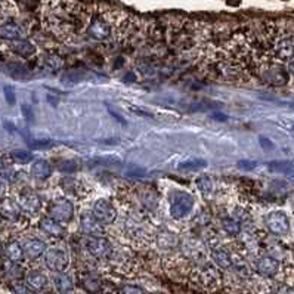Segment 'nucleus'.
<instances>
[{
    "mask_svg": "<svg viewBox=\"0 0 294 294\" xmlns=\"http://www.w3.org/2000/svg\"><path fill=\"white\" fill-rule=\"evenodd\" d=\"M23 250L28 259H37L43 253H46V244L40 240H28V241H26Z\"/></svg>",
    "mask_w": 294,
    "mask_h": 294,
    "instance_id": "nucleus-13",
    "label": "nucleus"
},
{
    "mask_svg": "<svg viewBox=\"0 0 294 294\" xmlns=\"http://www.w3.org/2000/svg\"><path fill=\"white\" fill-rule=\"evenodd\" d=\"M194 207V197L188 192L178 191L172 197L170 203V214L175 219H184L189 214V212Z\"/></svg>",
    "mask_w": 294,
    "mask_h": 294,
    "instance_id": "nucleus-1",
    "label": "nucleus"
},
{
    "mask_svg": "<svg viewBox=\"0 0 294 294\" xmlns=\"http://www.w3.org/2000/svg\"><path fill=\"white\" fill-rule=\"evenodd\" d=\"M87 34L95 40H107L111 36V28L102 18H93L87 28Z\"/></svg>",
    "mask_w": 294,
    "mask_h": 294,
    "instance_id": "nucleus-8",
    "label": "nucleus"
},
{
    "mask_svg": "<svg viewBox=\"0 0 294 294\" xmlns=\"http://www.w3.org/2000/svg\"><path fill=\"white\" fill-rule=\"evenodd\" d=\"M40 206H42L40 198L36 194H33V192L21 194V197H20V207L24 212H27L30 214H34V213H37L40 210Z\"/></svg>",
    "mask_w": 294,
    "mask_h": 294,
    "instance_id": "nucleus-9",
    "label": "nucleus"
},
{
    "mask_svg": "<svg viewBox=\"0 0 294 294\" xmlns=\"http://www.w3.org/2000/svg\"><path fill=\"white\" fill-rule=\"evenodd\" d=\"M92 214L101 225L112 223L117 217V212L108 200H98L93 206Z\"/></svg>",
    "mask_w": 294,
    "mask_h": 294,
    "instance_id": "nucleus-4",
    "label": "nucleus"
},
{
    "mask_svg": "<svg viewBox=\"0 0 294 294\" xmlns=\"http://www.w3.org/2000/svg\"><path fill=\"white\" fill-rule=\"evenodd\" d=\"M288 71L294 76V58H291V59L288 61Z\"/></svg>",
    "mask_w": 294,
    "mask_h": 294,
    "instance_id": "nucleus-45",
    "label": "nucleus"
},
{
    "mask_svg": "<svg viewBox=\"0 0 294 294\" xmlns=\"http://www.w3.org/2000/svg\"><path fill=\"white\" fill-rule=\"evenodd\" d=\"M108 112H109V114H111L112 117H115V118H117V121H120L121 124H124V126L127 124V121L124 120V117H123V115H120L118 112H115V111H114V109H112L111 107H108Z\"/></svg>",
    "mask_w": 294,
    "mask_h": 294,
    "instance_id": "nucleus-41",
    "label": "nucleus"
},
{
    "mask_svg": "<svg viewBox=\"0 0 294 294\" xmlns=\"http://www.w3.org/2000/svg\"><path fill=\"white\" fill-rule=\"evenodd\" d=\"M126 176L129 178H142L146 175V169L143 167H139V166H130L126 172H124Z\"/></svg>",
    "mask_w": 294,
    "mask_h": 294,
    "instance_id": "nucleus-31",
    "label": "nucleus"
},
{
    "mask_svg": "<svg viewBox=\"0 0 294 294\" xmlns=\"http://www.w3.org/2000/svg\"><path fill=\"white\" fill-rule=\"evenodd\" d=\"M48 101H49V102H52V105H53V107H56V101H55L52 96H48Z\"/></svg>",
    "mask_w": 294,
    "mask_h": 294,
    "instance_id": "nucleus-46",
    "label": "nucleus"
},
{
    "mask_svg": "<svg viewBox=\"0 0 294 294\" xmlns=\"http://www.w3.org/2000/svg\"><path fill=\"white\" fill-rule=\"evenodd\" d=\"M267 229L275 235H284L290 229V220L284 212H272L265 219Z\"/></svg>",
    "mask_w": 294,
    "mask_h": 294,
    "instance_id": "nucleus-5",
    "label": "nucleus"
},
{
    "mask_svg": "<svg viewBox=\"0 0 294 294\" xmlns=\"http://www.w3.org/2000/svg\"><path fill=\"white\" fill-rule=\"evenodd\" d=\"M256 267H257V272H259V273H262V275H265V276H273V275L278 272L279 265H278V262H276L275 259H272V257H262V259L257 260Z\"/></svg>",
    "mask_w": 294,
    "mask_h": 294,
    "instance_id": "nucleus-14",
    "label": "nucleus"
},
{
    "mask_svg": "<svg viewBox=\"0 0 294 294\" xmlns=\"http://www.w3.org/2000/svg\"><path fill=\"white\" fill-rule=\"evenodd\" d=\"M0 214L3 217L9 219V220H17L20 216V209L17 204H14V201L11 200H5L0 203Z\"/></svg>",
    "mask_w": 294,
    "mask_h": 294,
    "instance_id": "nucleus-20",
    "label": "nucleus"
},
{
    "mask_svg": "<svg viewBox=\"0 0 294 294\" xmlns=\"http://www.w3.org/2000/svg\"><path fill=\"white\" fill-rule=\"evenodd\" d=\"M5 253H6V257H8L12 263L21 262V259H23V256H24V250H23V247L20 245V242H17V241L9 242L8 247H6V250H5Z\"/></svg>",
    "mask_w": 294,
    "mask_h": 294,
    "instance_id": "nucleus-22",
    "label": "nucleus"
},
{
    "mask_svg": "<svg viewBox=\"0 0 294 294\" xmlns=\"http://www.w3.org/2000/svg\"><path fill=\"white\" fill-rule=\"evenodd\" d=\"M27 284L30 288H33L34 291H40L46 287L48 284V278L39 272V270H31L28 275H27Z\"/></svg>",
    "mask_w": 294,
    "mask_h": 294,
    "instance_id": "nucleus-18",
    "label": "nucleus"
},
{
    "mask_svg": "<svg viewBox=\"0 0 294 294\" xmlns=\"http://www.w3.org/2000/svg\"><path fill=\"white\" fill-rule=\"evenodd\" d=\"M28 146H31V148H34V150H43V148H49V146H52V143L48 142V140H28Z\"/></svg>",
    "mask_w": 294,
    "mask_h": 294,
    "instance_id": "nucleus-32",
    "label": "nucleus"
},
{
    "mask_svg": "<svg viewBox=\"0 0 294 294\" xmlns=\"http://www.w3.org/2000/svg\"><path fill=\"white\" fill-rule=\"evenodd\" d=\"M90 166H118L121 164V159L111 154V156H102V157H95L89 160Z\"/></svg>",
    "mask_w": 294,
    "mask_h": 294,
    "instance_id": "nucleus-23",
    "label": "nucleus"
},
{
    "mask_svg": "<svg viewBox=\"0 0 294 294\" xmlns=\"http://www.w3.org/2000/svg\"><path fill=\"white\" fill-rule=\"evenodd\" d=\"M45 263L49 269L55 272H64L68 266V257L67 254L59 248H51L45 254Z\"/></svg>",
    "mask_w": 294,
    "mask_h": 294,
    "instance_id": "nucleus-6",
    "label": "nucleus"
},
{
    "mask_svg": "<svg viewBox=\"0 0 294 294\" xmlns=\"http://www.w3.org/2000/svg\"><path fill=\"white\" fill-rule=\"evenodd\" d=\"M259 76L262 81L270 86H284L288 80L285 68L278 64H263L259 70Z\"/></svg>",
    "mask_w": 294,
    "mask_h": 294,
    "instance_id": "nucleus-2",
    "label": "nucleus"
},
{
    "mask_svg": "<svg viewBox=\"0 0 294 294\" xmlns=\"http://www.w3.org/2000/svg\"><path fill=\"white\" fill-rule=\"evenodd\" d=\"M259 140H260V145H262V148L263 150H266V151H269V150H272L273 148V143L267 139V137H265V136H260L259 137Z\"/></svg>",
    "mask_w": 294,
    "mask_h": 294,
    "instance_id": "nucleus-38",
    "label": "nucleus"
},
{
    "mask_svg": "<svg viewBox=\"0 0 294 294\" xmlns=\"http://www.w3.org/2000/svg\"><path fill=\"white\" fill-rule=\"evenodd\" d=\"M130 111L134 112V114H137V115H140V117H146V118H153V117H154L151 112H148V111H142V109H139L137 107H130Z\"/></svg>",
    "mask_w": 294,
    "mask_h": 294,
    "instance_id": "nucleus-39",
    "label": "nucleus"
},
{
    "mask_svg": "<svg viewBox=\"0 0 294 294\" xmlns=\"http://www.w3.org/2000/svg\"><path fill=\"white\" fill-rule=\"evenodd\" d=\"M121 294H145L142 288L136 287V285H124L121 288Z\"/></svg>",
    "mask_w": 294,
    "mask_h": 294,
    "instance_id": "nucleus-36",
    "label": "nucleus"
},
{
    "mask_svg": "<svg viewBox=\"0 0 294 294\" xmlns=\"http://www.w3.org/2000/svg\"><path fill=\"white\" fill-rule=\"evenodd\" d=\"M83 79H84V73H81V71H68V73H65L61 77V81L64 84H77Z\"/></svg>",
    "mask_w": 294,
    "mask_h": 294,
    "instance_id": "nucleus-27",
    "label": "nucleus"
},
{
    "mask_svg": "<svg viewBox=\"0 0 294 294\" xmlns=\"http://www.w3.org/2000/svg\"><path fill=\"white\" fill-rule=\"evenodd\" d=\"M3 126H5V127L9 130V132H14V130H15V126H14L12 123H9L8 120H5V121H3Z\"/></svg>",
    "mask_w": 294,
    "mask_h": 294,
    "instance_id": "nucleus-44",
    "label": "nucleus"
},
{
    "mask_svg": "<svg viewBox=\"0 0 294 294\" xmlns=\"http://www.w3.org/2000/svg\"><path fill=\"white\" fill-rule=\"evenodd\" d=\"M87 250L93 257L98 259H105L111 254V244L108 240L101 238V237H93L92 240L87 241Z\"/></svg>",
    "mask_w": 294,
    "mask_h": 294,
    "instance_id": "nucleus-7",
    "label": "nucleus"
},
{
    "mask_svg": "<svg viewBox=\"0 0 294 294\" xmlns=\"http://www.w3.org/2000/svg\"><path fill=\"white\" fill-rule=\"evenodd\" d=\"M62 59L61 58H58V56H49L48 58V67L51 68V70H59L61 67H62Z\"/></svg>",
    "mask_w": 294,
    "mask_h": 294,
    "instance_id": "nucleus-34",
    "label": "nucleus"
},
{
    "mask_svg": "<svg viewBox=\"0 0 294 294\" xmlns=\"http://www.w3.org/2000/svg\"><path fill=\"white\" fill-rule=\"evenodd\" d=\"M24 36V30L15 23H5L0 26V37L6 40H21Z\"/></svg>",
    "mask_w": 294,
    "mask_h": 294,
    "instance_id": "nucleus-12",
    "label": "nucleus"
},
{
    "mask_svg": "<svg viewBox=\"0 0 294 294\" xmlns=\"http://www.w3.org/2000/svg\"><path fill=\"white\" fill-rule=\"evenodd\" d=\"M197 187L204 195H209L212 192V189H213V182H212V179L209 176L203 175V176H200L197 179Z\"/></svg>",
    "mask_w": 294,
    "mask_h": 294,
    "instance_id": "nucleus-29",
    "label": "nucleus"
},
{
    "mask_svg": "<svg viewBox=\"0 0 294 294\" xmlns=\"http://www.w3.org/2000/svg\"><path fill=\"white\" fill-rule=\"evenodd\" d=\"M83 287L90 291V293H96L101 290V279L96 273H87L83 278Z\"/></svg>",
    "mask_w": 294,
    "mask_h": 294,
    "instance_id": "nucleus-26",
    "label": "nucleus"
},
{
    "mask_svg": "<svg viewBox=\"0 0 294 294\" xmlns=\"http://www.w3.org/2000/svg\"><path fill=\"white\" fill-rule=\"evenodd\" d=\"M212 118H214V120H217V121H226L228 120V115H225L223 112H213L212 114Z\"/></svg>",
    "mask_w": 294,
    "mask_h": 294,
    "instance_id": "nucleus-42",
    "label": "nucleus"
},
{
    "mask_svg": "<svg viewBox=\"0 0 294 294\" xmlns=\"http://www.w3.org/2000/svg\"><path fill=\"white\" fill-rule=\"evenodd\" d=\"M11 159L20 164H26V163H30L33 160V154L28 153V151H23V150H15L11 153Z\"/></svg>",
    "mask_w": 294,
    "mask_h": 294,
    "instance_id": "nucleus-28",
    "label": "nucleus"
},
{
    "mask_svg": "<svg viewBox=\"0 0 294 294\" xmlns=\"http://www.w3.org/2000/svg\"><path fill=\"white\" fill-rule=\"evenodd\" d=\"M178 167L181 170H198V169L207 167V160H204V159H189L187 161L179 163Z\"/></svg>",
    "mask_w": 294,
    "mask_h": 294,
    "instance_id": "nucleus-25",
    "label": "nucleus"
},
{
    "mask_svg": "<svg viewBox=\"0 0 294 294\" xmlns=\"http://www.w3.org/2000/svg\"><path fill=\"white\" fill-rule=\"evenodd\" d=\"M52 173V167L46 160H36L31 164V175L36 179H46Z\"/></svg>",
    "mask_w": 294,
    "mask_h": 294,
    "instance_id": "nucleus-16",
    "label": "nucleus"
},
{
    "mask_svg": "<svg viewBox=\"0 0 294 294\" xmlns=\"http://www.w3.org/2000/svg\"><path fill=\"white\" fill-rule=\"evenodd\" d=\"M53 284H55V288L58 290V293L61 294H67L73 290L74 284H73V279L64 273V272H58L53 278Z\"/></svg>",
    "mask_w": 294,
    "mask_h": 294,
    "instance_id": "nucleus-17",
    "label": "nucleus"
},
{
    "mask_svg": "<svg viewBox=\"0 0 294 294\" xmlns=\"http://www.w3.org/2000/svg\"><path fill=\"white\" fill-rule=\"evenodd\" d=\"M80 226H81V232H84L87 235L98 237L102 234L101 223L93 217V214H83L80 219Z\"/></svg>",
    "mask_w": 294,
    "mask_h": 294,
    "instance_id": "nucleus-10",
    "label": "nucleus"
},
{
    "mask_svg": "<svg viewBox=\"0 0 294 294\" xmlns=\"http://www.w3.org/2000/svg\"><path fill=\"white\" fill-rule=\"evenodd\" d=\"M291 108H294V102H291Z\"/></svg>",
    "mask_w": 294,
    "mask_h": 294,
    "instance_id": "nucleus-47",
    "label": "nucleus"
},
{
    "mask_svg": "<svg viewBox=\"0 0 294 294\" xmlns=\"http://www.w3.org/2000/svg\"><path fill=\"white\" fill-rule=\"evenodd\" d=\"M3 92H5V98H6V102L9 104V105H14L15 104V90H14V87L12 86H5L3 87Z\"/></svg>",
    "mask_w": 294,
    "mask_h": 294,
    "instance_id": "nucleus-33",
    "label": "nucleus"
},
{
    "mask_svg": "<svg viewBox=\"0 0 294 294\" xmlns=\"http://www.w3.org/2000/svg\"><path fill=\"white\" fill-rule=\"evenodd\" d=\"M240 222H237L235 219H225L223 220V229L229 234V235H238L241 228H240Z\"/></svg>",
    "mask_w": 294,
    "mask_h": 294,
    "instance_id": "nucleus-30",
    "label": "nucleus"
},
{
    "mask_svg": "<svg viewBox=\"0 0 294 294\" xmlns=\"http://www.w3.org/2000/svg\"><path fill=\"white\" fill-rule=\"evenodd\" d=\"M23 114H24V117H26L28 121H33L34 114H33V111H31V108H30L28 105H24V107H23Z\"/></svg>",
    "mask_w": 294,
    "mask_h": 294,
    "instance_id": "nucleus-40",
    "label": "nucleus"
},
{
    "mask_svg": "<svg viewBox=\"0 0 294 294\" xmlns=\"http://www.w3.org/2000/svg\"><path fill=\"white\" fill-rule=\"evenodd\" d=\"M12 49L18 55H21L23 58H28V56H31L36 52V48L30 42H26V40H15V42H12Z\"/></svg>",
    "mask_w": 294,
    "mask_h": 294,
    "instance_id": "nucleus-21",
    "label": "nucleus"
},
{
    "mask_svg": "<svg viewBox=\"0 0 294 294\" xmlns=\"http://www.w3.org/2000/svg\"><path fill=\"white\" fill-rule=\"evenodd\" d=\"M269 172L279 173L285 176H294V163L291 161H270L267 164Z\"/></svg>",
    "mask_w": 294,
    "mask_h": 294,
    "instance_id": "nucleus-19",
    "label": "nucleus"
},
{
    "mask_svg": "<svg viewBox=\"0 0 294 294\" xmlns=\"http://www.w3.org/2000/svg\"><path fill=\"white\" fill-rule=\"evenodd\" d=\"M237 166L242 170H253L257 166V161H254V160H240L237 163Z\"/></svg>",
    "mask_w": 294,
    "mask_h": 294,
    "instance_id": "nucleus-35",
    "label": "nucleus"
},
{
    "mask_svg": "<svg viewBox=\"0 0 294 294\" xmlns=\"http://www.w3.org/2000/svg\"><path fill=\"white\" fill-rule=\"evenodd\" d=\"M5 194H6V185L2 181H0V200L5 197Z\"/></svg>",
    "mask_w": 294,
    "mask_h": 294,
    "instance_id": "nucleus-43",
    "label": "nucleus"
},
{
    "mask_svg": "<svg viewBox=\"0 0 294 294\" xmlns=\"http://www.w3.org/2000/svg\"><path fill=\"white\" fill-rule=\"evenodd\" d=\"M275 52L279 59H291L294 56V40L291 37H282L276 42Z\"/></svg>",
    "mask_w": 294,
    "mask_h": 294,
    "instance_id": "nucleus-11",
    "label": "nucleus"
},
{
    "mask_svg": "<svg viewBox=\"0 0 294 294\" xmlns=\"http://www.w3.org/2000/svg\"><path fill=\"white\" fill-rule=\"evenodd\" d=\"M212 257H213L214 263L217 266L223 267V269H229L232 266V259H231L229 253H226L225 250H216V251H213Z\"/></svg>",
    "mask_w": 294,
    "mask_h": 294,
    "instance_id": "nucleus-24",
    "label": "nucleus"
},
{
    "mask_svg": "<svg viewBox=\"0 0 294 294\" xmlns=\"http://www.w3.org/2000/svg\"><path fill=\"white\" fill-rule=\"evenodd\" d=\"M74 214V206L68 200H56L49 207V216L59 223L70 222Z\"/></svg>",
    "mask_w": 294,
    "mask_h": 294,
    "instance_id": "nucleus-3",
    "label": "nucleus"
},
{
    "mask_svg": "<svg viewBox=\"0 0 294 294\" xmlns=\"http://www.w3.org/2000/svg\"><path fill=\"white\" fill-rule=\"evenodd\" d=\"M40 229L43 232H46L48 235L51 237H55V238H59L62 234H64V228L61 226L59 222H56L55 219L52 217H45L40 220Z\"/></svg>",
    "mask_w": 294,
    "mask_h": 294,
    "instance_id": "nucleus-15",
    "label": "nucleus"
},
{
    "mask_svg": "<svg viewBox=\"0 0 294 294\" xmlns=\"http://www.w3.org/2000/svg\"><path fill=\"white\" fill-rule=\"evenodd\" d=\"M59 170L73 172V170H76V163L74 161H62V163H59Z\"/></svg>",
    "mask_w": 294,
    "mask_h": 294,
    "instance_id": "nucleus-37",
    "label": "nucleus"
}]
</instances>
